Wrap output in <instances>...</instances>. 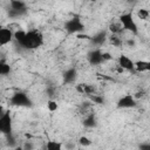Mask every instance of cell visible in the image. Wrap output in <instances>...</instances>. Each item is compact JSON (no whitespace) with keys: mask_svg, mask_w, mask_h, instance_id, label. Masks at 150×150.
<instances>
[{"mask_svg":"<svg viewBox=\"0 0 150 150\" xmlns=\"http://www.w3.org/2000/svg\"><path fill=\"white\" fill-rule=\"evenodd\" d=\"M43 43V35L38 29H30L26 32V36L20 47L25 49H36Z\"/></svg>","mask_w":150,"mask_h":150,"instance_id":"obj_1","label":"cell"},{"mask_svg":"<svg viewBox=\"0 0 150 150\" xmlns=\"http://www.w3.org/2000/svg\"><path fill=\"white\" fill-rule=\"evenodd\" d=\"M118 21L122 25L124 32H128V33H130L132 35H137L138 34V32H139L138 30V26H137V23H136V21H135V19H134L131 13L121 14L120 18H118Z\"/></svg>","mask_w":150,"mask_h":150,"instance_id":"obj_2","label":"cell"},{"mask_svg":"<svg viewBox=\"0 0 150 150\" xmlns=\"http://www.w3.org/2000/svg\"><path fill=\"white\" fill-rule=\"evenodd\" d=\"M64 29L69 34H80L84 29V25L79 16H74L64 22Z\"/></svg>","mask_w":150,"mask_h":150,"instance_id":"obj_3","label":"cell"},{"mask_svg":"<svg viewBox=\"0 0 150 150\" xmlns=\"http://www.w3.org/2000/svg\"><path fill=\"white\" fill-rule=\"evenodd\" d=\"M9 103L15 107H30L32 101L29 96L23 91H15L12 94L9 98Z\"/></svg>","mask_w":150,"mask_h":150,"instance_id":"obj_4","label":"cell"},{"mask_svg":"<svg viewBox=\"0 0 150 150\" xmlns=\"http://www.w3.org/2000/svg\"><path fill=\"white\" fill-rule=\"evenodd\" d=\"M0 134L4 136H8L13 134V120L9 111H5L2 116H0Z\"/></svg>","mask_w":150,"mask_h":150,"instance_id":"obj_5","label":"cell"},{"mask_svg":"<svg viewBox=\"0 0 150 150\" xmlns=\"http://www.w3.org/2000/svg\"><path fill=\"white\" fill-rule=\"evenodd\" d=\"M136 105H137V100L131 94H127V95L120 97V100L117 101V108H120V109H129V108H134Z\"/></svg>","mask_w":150,"mask_h":150,"instance_id":"obj_6","label":"cell"},{"mask_svg":"<svg viewBox=\"0 0 150 150\" xmlns=\"http://www.w3.org/2000/svg\"><path fill=\"white\" fill-rule=\"evenodd\" d=\"M87 60L91 66H100L103 63L102 59V50L100 48L93 49L87 54Z\"/></svg>","mask_w":150,"mask_h":150,"instance_id":"obj_7","label":"cell"},{"mask_svg":"<svg viewBox=\"0 0 150 150\" xmlns=\"http://www.w3.org/2000/svg\"><path fill=\"white\" fill-rule=\"evenodd\" d=\"M134 64H135V61L125 54H121L117 57V66L121 67L123 70H129V71L134 70Z\"/></svg>","mask_w":150,"mask_h":150,"instance_id":"obj_8","label":"cell"},{"mask_svg":"<svg viewBox=\"0 0 150 150\" xmlns=\"http://www.w3.org/2000/svg\"><path fill=\"white\" fill-rule=\"evenodd\" d=\"M13 40V30L9 27H1L0 28V47L8 45Z\"/></svg>","mask_w":150,"mask_h":150,"instance_id":"obj_9","label":"cell"},{"mask_svg":"<svg viewBox=\"0 0 150 150\" xmlns=\"http://www.w3.org/2000/svg\"><path fill=\"white\" fill-rule=\"evenodd\" d=\"M108 39V35H107V32L105 30H100L98 33H96L95 35L90 36V41L95 45V46H102Z\"/></svg>","mask_w":150,"mask_h":150,"instance_id":"obj_10","label":"cell"},{"mask_svg":"<svg viewBox=\"0 0 150 150\" xmlns=\"http://www.w3.org/2000/svg\"><path fill=\"white\" fill-rule=\"evenodd\" d=\"M9 7L13 11H16V12H20L22 14H26L27 12V4L25 1H20V0H12L9 1Z\"/></svg>","mask_w":150,"mask_h":150,"instance_id":"obj_11","label":"cell"},{"mask_svg":"<svg viewBox=\"0 0 150 150\" xmlns=\"http://www.w3.org/2000/svg\"><path fill=\"white\" fill-rule=\"evenodd\" d=\"M134 70H136L137 73H146V71L150 70V62L149 61H145V60L135 61Z\"/></svg>","mask_w":150,"mask_h":150,"instance_id":"obj_12","label":"cell"},{"mask_svg":"<svg viewBox=\"0 0 150 150\" xmlns=\"http://www.w3.org/2000/svg\"><path fill=\"white\" fill-rule=\"evenodd\" d=\"M76 77H77V71L74 68H69V69H67L63 73V80H64L66 83H73V82H75Z\"/></svg>","mask_w":150,"mask_h":150,"instance_id":"obj_13","label":"cell"},{"mask_svg":"<svg viewBox=\"0 0 150 150\" xmlns=\"http://www.w3.org/2000/svg\"><path fill=\"white\" fill-rule=\"evenodd\" d=\"M109 32L111 33V34H116V35H122L123 33H124V30H123V27H122V25L120 23V21L117 20V21H111L110 23H109Z\"/></svg>","mask_w":150,"mask_h":150,"instance_id":"obj_14","label":"cell"},{"mask_svg":"<svg viewBox=\"0 0 150 150\" xmlns=\"http://www.w3.org/2000/svg\"><path fill=\"white\" fill-rule=\"evenodd\" d=\"M107 40H109V43L112 45L114 47H121L124 42L122 35H116V34H110Z\"/></svg>","mask_w":150,"mask_h":150,"instance_id":"obj_15","label":"cell"},{"mask_svg":"<svg viewBox=\"0 0 150 150\" xmlns=\"http://www.w3.org/2000/svg\"><path fill=\"white\" fill-rule=\"evenodd\" d=\"M45 148L47 150H62L63 148V144L59 141H55V139H50V141H47L45 143Z\"/></svg>","mask_w":150,"mask_h":150,"instance_id":"obj_16","label":"cell"},{"mask_svg":"<svg viewBox=\"0 0 150 150\" xmlns=\"http://www.w3.org/2000/svg\"><path fill=\"white\" fill-rule=\"evenodd\" d=\"M83 125L86 128H93L96 125V118H95V115L93 112H90L83 117Z\"/></svg>","mask_w":150,"mask_h":150,"instance_id":"obj_17","label":"cell"},{"mask_svg":"<svg viewBox=\"0 0 150 150\" xmlns=\"http://www.w3.org/2000/svg\"><path fill=\"white\" fill-rule=\"evenodd\" d=\"M9 73H11V66L4 60H0V76L8 75Z\"/></svg>","mask_w":150,"mask_h":150,"instance_id":"obj_18","label":"cell"},{"mask_svg":"<svg viewBox=\"0 0 150 150\" xmlns=\"http://www.w3.org/2000/svg\"><path fill=\"white\" fill-rule=\"evenodd\" d=\"M136 15H137V18H138L139 20H142V21H146V20L149 19L150 12H149L146 8H139V9L137 11Z\"/></svg>","mask_w":150,"mask_h":150,"instance_id":"obj_19","label":"cell"},{"mask_svg":"<svg viewBox=\"0 0 150 150\" xmlns=\"http://www.w3.org/2000/svg\"><path fill=\"white\" fill-rule=\"evenodd\" d=\"M79 144H80L81 146L88 148V146H90V145L93 144V141H91L89 137H87V136H81V137L79 138Z\"/></svg>","mask_w":150,"mask_h":150,"instance_id":"obj_20","label":"cell"},{"mask_svg":"<svg viewBox=\"0 0 150 150\" xmlns=\"http://www.w3.org/2000/svg\"><path fill=\"white\" fill-rule=\"evenodd\" d=\"M47 109L50 111V112H54V111H56L57 109H59V104H57V102L56 101H54V100H48L47 101Z\"/></svg>","mask_w":150,"mask_h":150,"instance_id":"obj_21","label":"cell"},{"mask_svg":"<svg viewBox=\"0 0 150 150\" xmlns=\"http://www.w3.org/2000/svg\"><path fill=\"white\" fill-rule=\"evenodd\" d=\"M89 98H90V101H91V102L97 103V104H103V102H104L103 96H101L100 94H94V95H90V96H89Z\"/></svg>","mask_w":150,"mask_h":150,"instance_id":"obj_22","label":"cell"},{"mask_svg":"<svg viewBox=\"0 0 150 150\" xmlns=\"http://www.w3.org/2000/svg\"><path fill=\"white\" fill-rule=\"evenodd\" d=\"M21 146L23 150H34L35 149V144L32 141H26Z\"/></svg>","mask_w":150,"mask_h":150,"instance_id":"obj_23","label":"cell"},{"mask_svg":"<svg viewBox=\"0 0 150 150\" xmlns=\"http://www.w3.org/2000/svg\"><path fill=\"white\" fill-rule=\"evenodd\" d=\"M64 146H66L67 150H75L76 144H75V142H70V141H68V142H66Z\"/></svg>","mask_w":150,"mask_h":150,"instance_id":"obj_24","label":"cell"},{"mask_svg":"<svg viewBox=\"0 0 150 150\" xmlns=\"http://www.w3.org/2000/svg\"><path fill=\"white\" fill-rule=\"evenodd\" d=\"M139 150H150V144H149L148 142L141 143V145H139Z\"/></svg>","mask_w":150,"mask_h":150,"instance_id":"obj_25","label":"cell"},{"mask_svg":"<svg viewBox=\"0 0 150 150\" xmlns=\"http://www.w3.org/2000/svg\"><path fill=\"white\" fill-rule=\"evenodd\" d=\"M125 45H127L128 47H135V40H134V38L127 39V40H125Z\"/></svg>","mask_w":150,"mask_h":150,"instance_id":"obj_26","label":"cell"},{"mask_svg":"<svg viewBox=\"0 0 150 150\" xmlns=\"http://www.w3.org/2000/svg\"><path fill=\"white\" fill-rule=\"evenodd\" d=\"M5 111H6V110H5V108H4V107L0 104V116H2V115L5 114Z\"/></svg>","mask_w":150,"mask_h":150,"instance_id":"obj_27","label":"cell"},{"mask_svg":"<svg viewBox=\"0 0 150 150\" xmlns=\"http://www.w3.org/2000/svg\"><path fill=\"white\" fill-rule=\"evenodd\" d=\"M11 150H23V149H22V146H21V145H16V146L12 148Z\"/></svg>","mask_w":150,"mask_h":150,"instance_id":"obj_28","label":"cell"},{"mask_svg":"<svg viewBox=\"0 0 150 150\" xmlns=\"http://www.w3.org/2000/svg\"><path fill=\"white\" fill-rule=\"evenodd\" d=\"M41 150H47V149H46V148H45V146H43V148H42V149H41Z\"/></svg>","mask_w":150,"mask_h":150,"instance_id":"obj_29","label":"cell"}]
</instances>
